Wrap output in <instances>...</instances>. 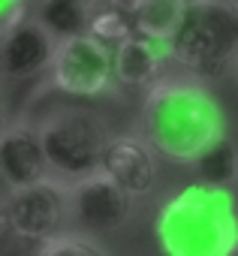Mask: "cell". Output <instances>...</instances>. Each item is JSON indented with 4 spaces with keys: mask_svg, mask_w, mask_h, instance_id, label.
<instances>
[{
    "mask_svg": "<svg viewBox=\"0 0 238 256\" xmlns=\"http://www.w3.org/2000/svg\"><path fill=\"white\" fill-rule=\"evenodd\" d=\"M142 139L172 163H196L202 151L226 139V118L199 78H160L142 102Z\"/></svg>",
    "mask_w": 238,
    "mask_h": 256,
    "instance_id": "1",
    "label": "cell"
},
{
    "mask_svg": "<svg viewBox=\"0 0 238 256\" xmlns=\"http://www.w3.org/2000/svg\"><path fill=\"white\" fill-rule=\"evenodd\" d=\"M163 256H229L238 247V208L229 187L190 184L154 217Z\"/></svg>",
    "mask_w": 238,
    "mask_h": 256,
    "instance_id": "2",
    "label": "cell"
},
{
    "mask_svg": "<svg viewBox=\"0 0 238 256\" xmlns=\"http://www.w3.org/2000/svg\"><path fill=\"white\" fill-rule=\"evenodd\" d=\"M169 54L193 76H217L238 58V0H190Z\"/></svg>",
    "mask_w": 238,
    "mask_h": 256,
    "instance_id": "3",
    "label": "cell"
},
{
    "mask_svg": "<svg viewBox=\"0 0 238 256\" xmlns=\"http://www.w3.org/2000/svg\"><path fill=\"white\" fill-rule=\"evenodd\" d=\"M40 139L52 178L70 187L102 169V154L112 136L106 133V124L94 112L58 108L40 124Z\"/></svg>",
    "mask_w": 238,
    "mask_h": 256,
    "instance_id": "4",
    "label": "cell"
},
{
    "mask_svg": "<svg viewBox=\"0 0 238 256\" xmlns=\"http://www.w3.org/2000/svg\"><path fill=\"white\" fill-rule=\"evenodd\" d=\"M52 84L70 96H100L112 88V46L90 34L58 40L52 66Z\"/></svg>",
    "mask_w": 238,
    "mask_h": 256,
    "instance_id": "5",
    "label": "cell"
},
{
    "mask_svg": "<svg viewBox=\"0 0 238 256\" xmlns=\"http://www.w3.org/2000/svg\"><path fill=\"white\" fill-rule=\"evenodd\" d=\"M6 220L10 232L24 241H48L60 235L64 223L70 220L66 208V187L60 181H40L30 187L10 190L6 196Z\"/></svg>",
    "mask_w": 238,
    "mask_h": 256,
    "instance_id": "6",
    "label": "cell"
},
{
    "mask_svg": "<svg viewBox=\"0 0 238 256\" xmlns=\"http://www.w3.org/2000/svg\"><path fill=\"white\" fill-rule=\"evenodd\" d=\"M70 220L84 232H114L121 229L133 211V196L121 190L106 172L82 178L66 187Z\"/></svg>",
    "mask_w": 238,
    "mask_h": 256,
    "instance_id": "7",
    "label": "cell"
},
{
    "mask_svg": "<svg viewBox=\"0 0 238 256\" xmlns=\"http://www.w3.org/2000/svg\"><path fill=\"white\" fill-rule=\"evenodd\" d=\"M58 40L34 16H24L16 28L0 36V72L6 78H30L52 66Z\"/></svg>",
    "mask_w": 238,
    "mask_h": 256,
    "instance_id": "8",
    "label": "cell"
},
{
    "mask_svg": "<svg viewBox=\"0 0 238 256\" xmlns=\"http://www.w3.org/2000/svg\"><path fill=\"white\" fill-rule=\"evenodd\" d=\"M0 178H4L10 190L52 181V169H48L42 139H40V126L22 120V124H10L0 133Z\"/></svg>",
    "mask_w": 238,
    "mask_h": 256,
    "instance_id": "9",
    "label": "cell"
},
{
    "mask_svg": "<svg viewBox=\"0 0 238 256\" xmlns=\"http://www.w3.org/2000/svg\"><path fill=\"white\" fill-rule=\"evenodd\" d=\"M133 199L148 196L157 187V151L142 136H112L102 154V169Z\"/></svg>",
    "mask_w": 238,
    "mask_h": 256,
    "instance_id": "10",
    "label": "cell"
},
{
    "mask_svg": "<svg viewBox=\"0 0 238 256\" xmlns=\"http://www.w3.org/2000/svg\"><path fill=\"white\" fill-rule=\"evenodd\" d=\"M169 60H172L169 42H160L142 34H133L112 48V72H114V82L124 88L148 90L154 82H160L163 66Z\"/></svg>",
    "mask_w": 238,
    "mask_h": 256,
    "instance_id": "11",
    "label": "cell"
},
{
    "mask_svg": "<svg viewBox=\"0 0 238 256\" xmlns=\"http://www.w3.org/2000/svg\"><path fill=\"white\" fill-rule=\"evenodd\" d=\"M187 6H190V0H130L133 28L142 36L169 42L181 28Z\"/></svg>",
    "mask_w": 238,
    "mask_h": 256,
    "instance_id": "12",
    "label": "cell"
},
{
    "mask_svg": "<svg viewBox=\"0 0 238 256\" xmlns=\"http://www.w3.org/2000/svg\"><path fill=\"white\" fill-rule=\"evenodd\" d=\"M94 0H40L36 18L52 30L54 40H66L76 34H88Z\"/></svg>",
    "mask_w": 238,
    "mask_h": 256,
    "instance_id": "13",
    "label": "cell"
},
{
    "mask_svg": "<svg viewBox=\"0 0 238 256\" xmlns=\"http://www.w3.org/2000/svg\"><path fill=\"white\" fill-rule=\"evenodd\" d=\"M88 34L102 40L106 46H118L127 36L136 34L133 28V16H130V4L124 0H94L90 4V22H88Z\"/></svg>",
    "mask_w": 238,
    "mask_h": 256,
    "instance_id": "14",
    "label": "cell"
},
{
    "mask_svg": "<svg viewBox=\"0 0 238 256\" xmlns=\"http://www.w3.org/2000/svg\"><path fill=\"white\" fill-rule=\"evenodd\" d=\"M193 169L199 172L202 184L211 187H229L238 181V148L229 139L214 142L208 151H202L193 163Z\"/></svg>",
    "mask_w": 238,
    "mask_h": 256,
    "instance_id": "15",
    "label": "cell"
},
{
    "mask_svg": "<svg viewBox=\"0 0 238 256\" xmlns=\"http://www.w3.org/2000/svg\"><path fill=\"white\" fill-rule=\"evenodd\" d=\"M40 256H108V253L84 232H60L42 241Z\"/></svg>",
    "mask_w": 238,
    "mask_h": 256,
    "instance_id": "16",
    "label": "cell"
},
{
    "mask_svg": "<svg viewBox=\"0 0 238 256\" xmlns=\"http://www.w3.org/2000/svg\"><path fill=\"white\" fill-rule=\"evenodd\" d=\"M28 16V0H0V36Z\"/></svg>",
    "mask_w": 238,
    "mask_h": 256,
    "instance_id": "17",
    "label": "cell"
},
{
    "mask_svg": "<svg viewBox=\"0 0 238 256\" xmlns=\"http://www.w3.org/2000/svg\"><path fill=\"white\" fill-rule=\"evenodd\" d=\"M10 229V220H6V199H0V235Z\"/></svg>",
    "mask_w": 238,
    "mask_h": 256,
    "instance_id": "18",
    "label": "cell"
},
{
    "mask_svg": "<svg viewBox=\"0 0 238 256\" xmlns=\"http://www.w3.org/2000/svg\"><path fill=\"white\" fill-rule=\"evenodd\" d=\"M6 126H10V124H6V106H4V100H0V133H4Z\"/></svg>",
    "mask_w": 238,
    "mask_h": 256,
    "instance_id": "19",
    "label": "cell"
},
{
    "mask_svg": "<svg viewBox=\"0 0 238 256\" xmlns=\"http://www.w3.org/2000/svg\"><path fill=\"white\" fill-rule=\"evenodd\" d=\"M229 256H238V247H235V250H232V253H229Z\"/></svg>",
    "mask_w": 238,
    "mask_h": 256,
    "instance_id": "20",
    "label": "cell"
}]
</instances>
